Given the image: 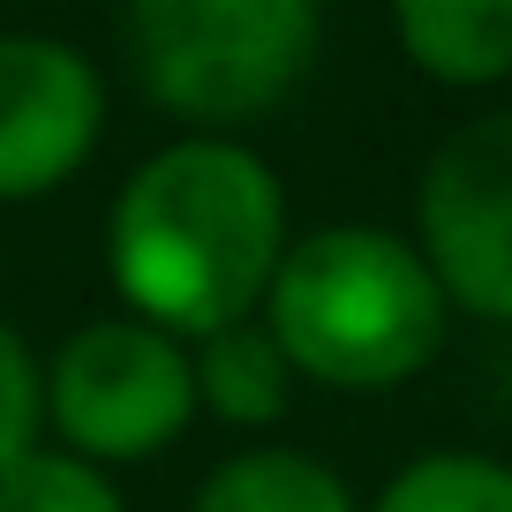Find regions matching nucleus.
Here are the masks:
<instances>
[{
  "label": "nucleus",
  "instance_id": "1",
  "mask_svg": "<svg viewBox=\"0 0 512 512\" xmlns=\"http://www.w3.org/2000/svg\"><path fill=\"white\" fill-rule=\"evenodd\" d=\"M287 256V189L264 151L234 136H174L121 181L106 219V272L128 317L166 339L249 324Z\"/></svg>",
  "mask_w": 512,
  "mask_h": 512
},
{
  "label": "nucleus",
  "instance_id": "10",
  "mask_svg": "<svg viewBox=\"0 0 512 512\" xmlns=\"http://www.w3.org/2000/svg\"><path fill=\"white\" fill-rule=\"evenodd\" d=\"M369 512H512V467L482 452H422Z\"/></svg>",
  "mask_w": 512,
  "mask_h": 512
},
{
  "label": "nucleus",
  "instance_id": "5",
  "mask_svg": "<svg viewBox=\"0 0 512 512\" xmlns=\"http://www.w3.org/2000/svg\"><path fill=\"white\" fill-rule=\"evenodd\" d=\"M415 249L445 309L512 324V106L460 121L415 189Z\"/></svg>",
  "mask_w": 512,
  "mask_h": 512
},
{
  "label": "nucleus",
  "instance_id": "12",
  "mask_svg": "<svg viewBox=\"0 0 512 512\" xmlns=\"http://www.w3.org/2000/svg\"><path fill=\"white\" fill-rule=\"evenodd\" d=\"M38 422H46V407H38V354L23 347L16 324H0V475L38 445Z\"/></svg>",
  "mask_w": 512,
  "mask_h": 512
},
{
  "label": "nucleus",
  "instance_id": "9",
  "mask_svg": "<svg viewBox=\"0 0 512 512\" xmlns=\"http://www.w3.org/2000/svg\"><path fill=\"white\" fill-rule=\"evenodd\" d=\"M189 512H362V505L339 482V467H324L317 452L256 445V452H234V460L211 467L196 482Z\"/></svg>",
  "mask_w": 512,
  "mask_h": 512
},
{
  "label": "nucleus",
  "instance_id": "8",
  "mask_svg": "<svg viewBox=\"0 0 512 512\" xmlns=\"http://www.w3.org/2000/svg\"><path fill=\"white\" fill-rule=\"evenodd\" d=\"M189 377H196V415H219V422H234V430L279 422L287 400H294V369H287L279 339L256 317L196 339L189 347Z\"/></svg>",
  "mask_w": 512,
  "mask_h": 512
},
{
  "label": "nucleus",
  "instance_id": "6",
  "mask_svg": "<svg viewBox=\"0 0 512 512\" xmlns=\"http://www.w3.org/2000/svg\"><path fill=\"white\" fill-rule=\"evenodd\" d=\"M106 136V76L53 31H0V204H31L83 174Z\"/></svg>",
  "mask_w": 512,
  "mask_h": 512
},
{
  "label": "nucleus",
  "instance_id": "4",
  "mask_svg": "<svg viewBox=\"0 0 512 512\" xmlns=\"http://www.w3.org/2000/svg\"><path fill=\"white\" fill-rule=\"evenodd\" d=\"M38 407H46L61 452H76V460H151L196 422L189 347L136 317H98L68 332L53 362L38 369Z\"/></svg>",
  "mask_w": 512,
  "mask_h": 512
},
{
  "label": "nucleus",
  "instance_id": "11",
  "mask_svg": "<svg viewBox=\"0 0 512 512\" xmlns=\"http://www.w3.org/2000/svg\"><path fill=\"white\" fill-rule=\"evenodd\" d=\"M0 512H128V497L106 482V467L61 445H31L0 475Z\"/></svg>",
  "mask_w": 512,
  "mask_h": 512
},
{
  "label": "nucleus",
  "instance_id": "7",
  "mask_svg": "<svg viewBox=\"0 0 512 512\" xmlns=\"http://www.w3.org/2000/svg\"><path fill=\"white\" fill-rule=\"evenodd\" d=\"M392 38L422 76L452 91L512 76V0H407L392 8Z\"/></svg>",
  "mask_w": 512,
  "mask_h": 512
},
{
  "label": "nucleus",
  "instance_id": "3",
  "mask_svg": "<svg viewBox=\"0 0 512 512\" xmlns=\"http://www.w3.org/2000/svg\"><path fill=\"white\" fill-rule=\"evenodd\" d=\"M121 46L159 113L189 121V136H226L302 91L324 16L309 0H136Z\"/></svg>",
  "mask_w": 512,
  "mask_h": 512
},
{
  "label": "nucleus",
  "instance_id": "2",
  "mask_svg": "<svg viewBox=\"0 0 512 512\" xmlns=\"http://www.w3.org/2000/svg\"><path fill=\"white\" fill-rule=\"evenodd\" d=\"M445 294L415 241L392 226H317L287 241L264 294V332L294 377L339 392H384L430 369L445 347Z\"/></svg>",
  "mask_w": 512,
  "mask_h": 512
}]
</instances>
